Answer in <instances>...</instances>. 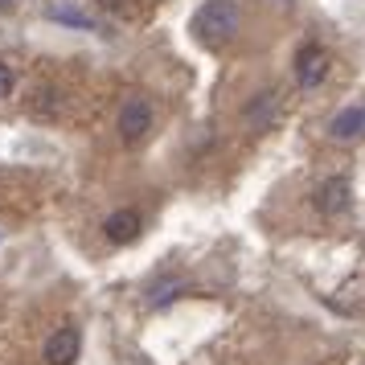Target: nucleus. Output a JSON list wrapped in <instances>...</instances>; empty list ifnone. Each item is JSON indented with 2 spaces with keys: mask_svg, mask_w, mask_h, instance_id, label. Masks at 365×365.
Listing matches in <instances>:
<instances>
[{
  "mask_svg": "<svg viewBox=\"0 0 365 365\" xmlns=\"http://www.w3.org/2000/svg\"><path fill=\"white\" fill-rule=\"evenodd\" d=\"M238 9H234L230 0H210V4H201L197 13H193V34L205 41V46H222V41H230L238 34Z\"/></svg>",
  "mask_w": 365,
  "mask_h": 365,
  "instance_id": "1",
  "label": "nucleus"
},
{
  "mask_svg": "<svg viewBox=\"0 0 365 365\" xmlns=\"http://www.w3.org/2000/svg\"><path fill=\"white\" fill-rule=\"evenodd\" d=\"M115 128H119V140H123V144H140V140L152 132V103L144 99V95H132V99H123Z\"/></svg>",
  "mask_w": 365,
  "mask_h": 365,
  "instance_id": "2",
  "label": "nucleus"
},
{
  "mask_svg": "<svg viewBox=\"0 0 365 365\" xmlns=\"http://www.w3.org/2000/svg\"><path fill=\"white\" fill-rule=\"evenodd\" d=\"M349 201H353V185H349V177H329V181L316 185V193H312V205H316L324 217L345 214Z\"/></svg>",
  "mask_w": 365,
  "mask_h": 365,
  "instance_id": "3",
  "label": "nucleus"
},
{
  "mask_svg": "<svg viewBox=\"0 0 365 365\" xmlns=\"http://www.w3.org/2000/svg\"><path fill=\"white\" fill-rule=\"evenodd\" d=\"M78 353H83V332L74 329V324H62V329L50 332V341H46V365H74Z\"/></svg>",
  "mask_w": 365,
  "mask_h": 365,
  "instance_id": "4",
  "label": "nucleus"
},
{
  "mask_svg": "<svg viewBox=\"0 0 365 365\" xmlns=\"http://www.w3.org/2000/svg\"><path fill=\"white\" fill-rule=\"evenodd\" d=\"M329 78V53L320 46H299L296 53V83L304 91H316V86Z\"/></svg>",
  "mask_w": 365,
  "mask_h": 365,
  "instance_id": "5",
  "label": "nucleus"
},
{
  "mask_svg": "<svg viewBox=\"0 0 365 365\" xmlns=\"http://www.w3.org/2000/svg\"><path fill=\"white\" fill-rule=\"evenodd\" d=\"M279 107H283V95L271 86V91H263V95H255V99L247 103V111H242V119H247L255 132H267V128H275V119H279Z\"/></svg>",
  "mask_w": 365,
  "mask_h": 365,
  "instance_id": "6",
  "label": "nucleus"
},
{
  "mask_svg": "<svg viewBox=\"0 0 365 365\" xmlns=\"http://www.w3.org/2000/svg\"><path fill=\"white\" fill-rule=\"evenodd\" d=\"M144 230V217L135 214V210H115V214L103 222V234H107V242H115V247H128L135 242Z\"/></svg>",
  "mask_w": 365,
  "mask_h": 365,
  "instance_id": "7",
  "label": "nucleus"
},
{
  "mask_svg": "<svg viewBox=\"0 0 365 365\" xmlns=\"http://www.w3.org/2000/svg\"><path fill=\"white\" fill-rule=\"evenodd\" d=\"M329 135L332 140H341V144L361 140L365 135V107L361 103H353V107H345V111H336V119L329 123Z\"/></svg>",
  "mask_w": 365,
  "mask_h": 365,
  "instance_id": "8",
  "label": "nucleus"
},
{
  "mask_svg": "<svg viewBox=\"0 0 365 365\" xmlns=\"http://www.w3.org/2000/svg\"><path fill=\"white\" fill-rule=\"evenodd\" d=\"M185 292H189V283H185L181 275H165V279H156L148 287V308H168V304L181 299Z\"/></svg>",
  "mask_w": 365,
  "mask_h": 365,
  "instance_id": "9",
  "label": "nucleus"
},
{
  "mask_svg": "<svg viewBox=\"0 0 365 365\" xmlns=\"http://www.w3.org/2000/svg\"><path fill=\"white\" fill-rule=\"evenodd\" d=\"M50 17L66 21V25H78V29H91V17H83V13H74V9H62V4H53Z\"/></svg>",
  "mask_w": 365,
  "mask_h": 365,
  "instance_id": "10",
  "label": "nucleus"
},
{
  "mask_svg": "<svg viewBox=\"0 0 365 365\" xmlns=\"http://www.w3.org/2000/svg\"><path fill=\"white\" fill-rule=\"evenodd\" d=\"M9 95H13V70L0 62V99H9Z\"/></svg>",
  "mask_w": 365,
  "mask_h": 365,
  "instance_id": "11",
  "label": "nucleus"
},
{
  "mask_svg": "<svg viewBox=\"0 0 365 365\" xmlns=\"http://www.w3.org/2000/svg\"><path fill=\"white\" fill-rule=\"evenodd\" d=\"M99 4L107 13H128V9H132V0H99Z\"/></svg>",
  "mask_w": 365,
  "mask_h": 365,
  "instance_id": "12",
  "label": "nucleus"
},
{
  "mask_svg": "<svg viewBox=\"0 0 365 365\" xmlns=\"http://www.w3.org/2000/svg\"><path fill=\"white\" fill-rule=\"evenodd\" d=\"M9 4H13V0H0V9H9Z\"/></svg>",
  "mask_w": 365,
  "mask_h": 365,
  "instance_id": "13",
  "label": "nucleus"
}]
</instances>
